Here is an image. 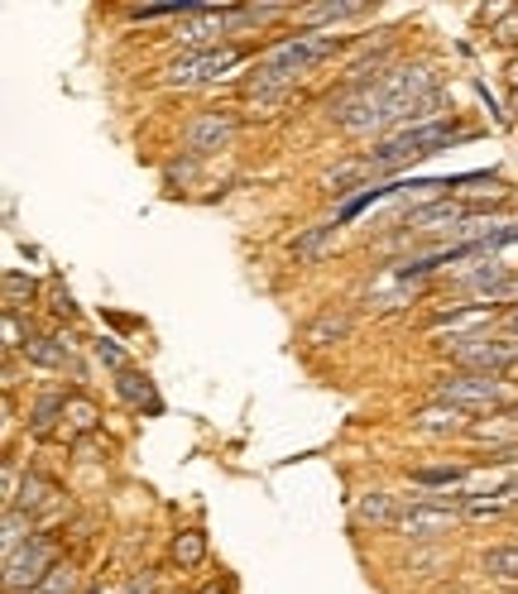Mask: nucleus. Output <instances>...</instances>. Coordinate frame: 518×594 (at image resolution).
I'll use <instances>...</instances> for the list:
<instances>
[{"instance_id":"obj_1","label":"nucleus","mask_w":518,"mask_h":594,"mask_svg":"<svg viewBox=\"0 0 518 594\" xmlns=\"http://www.w3.org/2000/svg\"><path fill=\"white\" fill-rule=\"evenodd\" d=\"M437 92V67L432 63H403L394 72H384L380 82L365 86H345V92L331 101V125H341L345 135H398L408 125V111L423 96Z\"/></svg>"},{"instance_id":"obj_2","label":"nucleus","mask_w":518,"mask_h":594,"mask_svg":"<svg viewBox=\"0 0 518 594\" xmlns=\"http://www.w3.org/2000/svg\"><path fill=\"white\" fill-rule=\"evenodd\" d=\"M331 53H341V34L331 29H298V34L279 39L273 49H265L245 72V92H265V86H293L317 72L322 63H331Z\"/></svg>"},{"instance_id":"obj_3","label":"nucleus","mask_w":518,"mask_h":594,"mask_svg":"<svg viewBox=\"0 0 518 594\" xmlns=\"http://www.w3.org/2000/svg\"><path fill=\"white\" fill-rule=\"evenodd\" d=\"M432 403H452V408H466L470 417H489L518 408V388L499 379V374H437L432 379Z\"/></svg>"},{"instance_id":"obj_4","label":"nucleus","mask_w":518,"mask_h":594,"mask_svg":"<svg viewBox=\"0 0 518 594\" xmlns=\"http://www.w3.org/2000/svg\"><path fill=\"white\" fill-rule=\"evenodd\" d=\"M456 139H466V129H456V121L446 115V121L413 125V129H398V135L380 139V149H374L370 158H374V168H380V178H384V173L423 164V158H432L437 149H446V144H456Z\"/></svg>"},{"instance_id":"obj_5","label":"nucleus","mask_w":518,"mask_h":594,"mask_svg":"<svg viewBox=\"0 0 518 594\" xmlns=\"http://www.w3.org/2000/svg\"><path fill=\"white\" fill-rule=\"evenodd\" d=\"M446 359L456 365V374H504L518 365V341L514 336H470L446 345Z\"/></svg>"},{"instance_id":"obj_6","label":"nucleus","mask_w":518,"mask_h":594,"mask_svg":"<svg viewBox=\"0 0 518 594\" xmlns=\"http://www.w3.org/2000/svg\"><path fill=\"white\" fill-rule=\"evenodd\" d=\"M240 63H245V53L236 43H226V49H216V53H183L178 63L164 67V82L168 86H211V82L230 77Z\"/></svg>"},{"instance_id":"obj_7","label":"nucleus","mask_w":518,"mask_h":594,"mask_svg":"<svg viewBox=\"0 0 518 594\" xmlns=\"http://www.w3.org/2000/svg\"><path fill=\"white\" fill-rule=\"evenodd\" d=\"M504 308H495V302H446V312L432 322V336H437V345L446 351V345L456 341H470V336H485L489 322H499Z\"/></svg>"},{"instance_id":"obj_8","label":"nucleus","mask_w":518,"mask_h":594,"mask_svg":"<svg viewBox=\"0 0 518 594\" xmlns=\"http://www.w3.org/2000/svg\"><path fill=\"white\" fill-rule=\"evenodd\" d=\"M53 566H58V546L49 538L24 542L14 556H6V594H34L43 581H49Z\"/></svg>"},{"instance_id":"obj_9","label":"nucleus","mask_w":518,"mask_h":594,"mask_svg":"<svg viewBox=\"0 0 518 594\" xmlns=\"http://www.w3.org/2000/svg\"><path fill=\"white\" fill-rule=\"evenodd\" d=\"M236 129H240V115L236 111H197L193 121L183 125V154L187 158H207L216 149H226L230 139H236Z\"/></svg>"},{"instance_id":"obj_10","label":"nucleus","mask_w":518,"mask_h":594,"mask_svg":"<svg viewBox=\"0 0 518 594\" xmlns=\"http://www.w3.org/2000/svg\"><path fill=\"white\" fill-rule=\"evenodd\" d=\"M408 230L413 240H452L460 236V226H466V207H460L456 197H442V201H423V207H413L408 216L398 221Z\"/></svg>"},{"instance_id":"obj_11","label":"nucleus","mask_w":518,"mask_h":594,"mask_svg":"<svg viewBox=\"0 0 518 594\" xmlns=\"http://www.w3.org/2000/svg\"><path fill=\"white\" fill-rule=\"evenodd\" d=\"M456 523H460V509L452 499H413L398 532L408 542H437V538H446V532H456Z\"/></svg>"},{"instance_id":"obj_12","label":"nucleus","mask_w":518,"mask_h":594,"mask_svg":"<svg viewBox=\"0 0 518 594\" xmlns=\"http://www.w3.org/2000/svg\"><path fill=\"white\" fill-rule=\"evenodd\" d=\"M226 6H193V14L178 24V49L183 53H216V49H226V39H230V29H226Z\"/></svg>"},{"instance_id":"obj_13","label":"nucleus","mask_w":518,"mask_h":594,"mask_svg":"<svg viewBox=\"0 0 518 594\" xmlns=\"http://www.w3.org/2000/svg\"><path fill=\"white\" fill-rule=\"evenodd\" d=\"M452 197L466 207V216H480V207H485V216H495V207H504L514 197V187L499 173H470V178L452 183Z\"/></svg>"},{"instance_id":"obj_14","label":"nucleus","mask_w":518,"mask_h":594,"mask_svg":"<svg viewBox=\"0 0 518 594\" xmlns=\"http://www.w3.org/2000/svg\"><path fill=\"white\" fill-rule=\"evenodd\" d=\"M403 513H408V503L398 494H388V489H370V494H355V503H351V523L370 528V532H388V528L398 532Z\"/></svg>"},{"instance_id":"obj_15","label":"nucleus","mask_w":518,"mask_h":594,"mask_svg":"<svg viewBox=\"0 0 518 594\" xmlns=\"http://www.w3.org/2000/svg\"><path fill=\"white\" fill-rule=\"evenodd\" d=\"M408 427L423 431V437H470L475 417L466 408H452V403H427L408 417Z\"/></svg>"},{"instance_id":"obj_16","label":"nucleus","mask_w":518,"mask_h":594,"mask_svg":"<svg viewBox=\"0 0 518 594\" xmlns=\"http://www.w3.org/2000/svg\"><path fill=\"white\" fill-rule=\"evenodd\" d=\"M514 273V264H504L499 254H480V264H470V269H456L452 273V283H456V293H466V298H489L495 288L504 283Z\"/></svg>"},{"instance_id":"obj_17","label":"nucleus","mask_w":518,"mask_h":594,"mask_svg":"<svg viewBox=\"0 0 518 594\" xmlns=\"http://www.w3.org/2000/svg\"><path fill=\"white\" fill-rule=\"evenodd\" d=\"M24 359L39 369H53V374H63V369L77 374V359H72V345L63 331H34V336L24 341Z\"/></svg>"},{"instance_id":"obj_18","label":"nucleus","mask_w":518,"mask_h":594,"mask_svg":"<svg viewBox=\"0 0 518 594\" xmlns=\"http://www.w3.org/2000/svg\"><path fill=\"white\" fill-rule=\"evenodd\" d=\"M63 408H68L63 388H43V394L34 398V408L24 413V431L34 441H53L58 431H63Z\"/></svg>"},{"instance_id":"obj_19","label":"nucleus","mask_w":518,"mask_h":594,"mask_svg":"<svg viewBox=\"0 0 518 594\" xmlns=\"http://www.w3.org/2000/svg\"><path fill=\"white\" fill-rule=\"evenodd\" d=\"M351 326H355L351 308H322L308 326H302V341H308L312 351H322V345H336V341L351 336Z\"/></svg>"},{"instance_id":"obj_20","label":"nucleus","mask_w":518,"mask_h":594,"mask_svg":"<svg viewBox=\"0 0 518 594\" xmlns=\"http://www.w3.org/2000/svg\"><path fill=\"white\" fill-rule=\"evenodd\" d=\"M370 178H380V168H374V158H355V164H336L322 178L327 187V197H360V192H370Z\"/></svg>"},{"instance_id":"obj_21","label":"nucleus","mask_w":518,"mask_h":594,"mask_svg":"<svg viewBox=\"0 0 518 594\" xmlns=\"http://www.w3.org/2000/svg\"><path fill=\"white\" fill-rule=\"evenodd\" d=\"M115 394H121L130 408H139V413H149V417H158L164 413V398H158V388H154V379L144 369H135L130 365L125 374H115Z\"/></svg>"},{"instance_id":"obj_22","label":"nucleus","mask_w":518,"mask_h":594,"mask_svg":"<svg viewBox=\"0 0 518 594\" xmlns=\"http://www.w3.org/2000/svg\"><path fill=\"white\" fill-rule=\"evenodd\" d=\"M336 230H341V221H317V226H308V230H298L293 240H288V254H293V264H317L331 244H336Z\"/></svg>"},{"instance_id":"obj_23","label":"nucleus","mask_w":518,"mask_h":594,"mask_svg":"<svg viewBox=\"0 0 518 594\" xmlns=\"http://www.w3.org/2000/svg\"><path fill=\"white\" fill-rule=\"evenodd\" d=\"M360 14H370V6H351V0H327V6H298L293 20L308 24V29H331L341 20H360Z\"/></svg>"},{"instance_id":"obj_24","label":"nucleus","mask_w":518,"mask_h":594,"mask_svg":"<svg viewBox=\"0 0 518 594\" xmlns=\"http://www.w3.org/2000/svg\"><path fill=\"white\" fill-rule=\"evenodd\" d=\"M298 101V92H288V86H265V92H245V115L250 121H273V115H283L288 106Z\"/></svg>"},{"instance_id":"obj_25","label":"nucleus","mask_w":518,"mask_h":594,"mask_svg":"<svg viewBox=\"0 0 518 594\" xmlns=\"http://www.w3.org/2000/svg\"><path fill=\"white\" fill-rule=\"evenodd\" d=\"M201 561H207V532H201V528L173 532V566H178V571H197Z\"/></svg>"},{"instance_id":"obj_26","label":"nucleus","mask_w":518,"mask_h":594,"mask_svg":"<svg viewBox=\"0 0 518 594\" xmlns=\"http://www.w3.org/2000/svg\"><path fill=\"white\" fill-rule=\"evenodd\" d=\"M53 503H58V484L43 480V475H34V470H24V489H20V503H14V509L39 518L43 509H53Z\"/></svg>"},{"instance_id":"obj_27","label":"nucleus","mask_w":518,"mask_h":594,"mask_svg":"<svg viewBox=\"0 0 518 594\" xmlns=\"http://www.w3.org/2000/svg\"><path fill=\"white\" fill-rule=\"evenodd\" d=\"M475 470H466V466H423V470H408V480L413 484H423V489H466V480H470Z\"/></svg>"},{"instance_id":"obj_28","label":"nucleus","mask_w":518,"mask_h":594,"mask_svg":"<svg viewBox=\"0 0 518 594\" xmlns=\"http://www.w3.org/2000/svg\"><path fill=\"white\" fill-rule=\"evenodd\" d=\"M39 518L34 513H24V509H6V532H0V546H6V556H14L24 542H34L39 538Z\"/></svg>"},{"instance_id":"obj_29","label":"nucleus","mask_w":518,"mask_h":594,"mask_svg":"<svg viewBox=\"0 0 518 594\" xmlns=\"http://www.w3.org/2000/svg\"><path fill=\"white\" fill-rule=\"evenodd\" d=\"M101 423V408L92 398H82V394H68V408H63V427L72 431V437H92Z\"/></svg>"},{"instance_id":"obj_30","label":"nucleus","mask_w":518,"mask_h":594,"mask_svg":"<svg viewBox=\"0 0 518 594\" xmlns=\"http://www.w3.org/2000/svg\"><path fill=\"white\" fill-rule=\"evenodd\" d=\"M480 571L495 575V581H518V542L489 546V552L480 556Z\"/></svg>"},{"instance_id":"obj_31","label":"nucleus","mask_w":518,"mask_h":594,"mask_svg":"<svg viewBox=\"0 0 518 594\" xmlns=\"http://www.w3.org/2000/svg\"><path fill=\"white\" fill-rule=\"evenodd\" d=\"M34 594H86L82 590V571L72 566V561H58V566L49 571V581H43Z\"/></svg>"},{"instance_id":"obj_32","label":"nucleus","mask_w":518,"mask_h":594,"mask_svg":"<svg viewBox=\"0 0 518 594\" xmlns=\"http://www.w3.org/2000/svg\"><path fill=\"white\" fill-rule=\"evenodd\" d=\"M34 298H39V283L20 269H6V312H20L24 302H34Z\"/></svg>"},{"instance_id":"obj_33","label":"nucleus","mask_w":518,"mask_h":594,"mask_svg":"<svg viewBox=\"0 0 518 594\" xmlns=\"http://www.w3.org/2000/svg\"><path fill=\"white\" fill-rule=\"evenodd\" d=\"M509 509H514L509 494H485V499H466V503H460V518H499Z\"/></svg>"},{"instance_id":"obj_34","label":"nucleus","mask_w":518,"mask_h":594,"mask_svg":"<svg viewBox=\"0 0 518 594\" xmlns=\"http://www.w3.org/2000/svg\"><path fill=\"white\" fill-rule=\"evenodd\" d=\"M489 39H495L499 49H518V10H495V29H489Z\"/></svg>"},{"instance_id":"obj_35","label":"nucleus","mask_w":518,"mask_h":594,"mask_svg":"<svg viewBox=\"0 0 518 594\" xmlns=\"http://www.w3.org/2000/svg\"><path fill=\"white\" fill-rule=\"evenodd\" d=\"M49 316H58V322H77V316H82L63 283H49Z\"/></svg>"},{"instance_id":"obj_36","label":"nucleus","mask_w":518,"mask_h":594,"mask_svg":"<svg viewBox=\"0 0 518 594\" xmlns=\"http://www.w3.org/2000/svg\"><path fill=\"white\" fill-rule=\"evenodd\" d=\"M92 355H96V359H101V365H106L111 374H125V369H130V359H125V351H121V345H115L111 336H101V341L92 345Z\"/></svg>"},{"instance_id":"obj_37","label":"nucleus","mask_w":518,"mask_h":594,"mask_svg":"<svg viewBox=\"0 0 518 594\" xmlns=\"http://www.w3.org/2000/svg\"><path fill=\"white\" fill-rule=\"evenodd\" d=\"M485 302H495V308H504V302H509V308H518V273H509V279H504Z\"/></svg>"},{"instance_id":"obj_38","label":"nucleus","mask_w":518,"mask_h":594,"mask_svg":"<svg viewBox=\"0 0 518 594\" xmlns=\"http://www.w3.org/2000/svg\"><path fill=\"white\" fill-rule=\"evenodd\" d=\"M499 326H504V336H514V341H518V308H504Z\"/></svg>"},{"instance_id":"obj_39","label":"nucleus","mask_w":518,"mask_h":594,"mask_svg":"<svg viewBox=\"0 0 518 594\" xmlns=\"http://www.w3.org/2000/svg\"><path fill=\"white\" fill-rule=\"evenodd\" d=\"M201 594H230L226 585H207V590H201Z\"/></svg>"},{"instance_id":"obj_40","label":"nucleus","mask_w":518,"mask_h":594,"mask_svg":"<svg viewBox=\"0 0 518 594\" xmlns=\"http://www.w3.org/2000/svg\"><path fill=\"white\" fill-rule=\"evenodd\" d=\"M509 82L518 86V58H514V63H509Z\"/></svg>"},{"instance_id":"obj_41","label":"nucleus","mask_w":518,"mask_h":594,"mask_svg":"<svg viewBox=\"0 0 518 594\" xmlns=\"http://www.w3.org/2000/svg\"><path fill=\"white\" fill-rule=\"evenodd\" d=\"M509 111H514V115H518V86H514V101H509Z\"/></svg>"},{"instance_id":"obj_42","label":"nucleus","mask_w":518,"mask_h":594,"mask_svg":"<svg viewBox=\"0 0 518 594\" xmlns=\"http://www.w3.org/2000/svg\"><path fill=\"white\" fill-rule=\"evenodd\" d=\"M86 594H106V590H101V585H86Z\"/></svg>"}]
</instances>
